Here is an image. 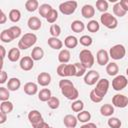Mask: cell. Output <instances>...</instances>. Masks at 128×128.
Here are the masks:
<instances>
[{
	"mask_svg": "<svg viewBox=\"0 0 128 128\" xmlns=\"http://www.w3.org/2000/svg\"><path fill=\"white\" fill-rule=\"evenodd\" d=\"M59 88L61 90V93L68 100H73V101L77 100V98L79 96V92L75 88V86L72 83V81L63 78L62 80L59 81Z\"/></svg>",
	"mask_w": 128,
	"mask_h": 128,
	"instance_id": "6da1fadb",
	"label": "cell"
},
{
	"mask_svg": "<svg viewBox=\"0 0 128 128\" xmlns=\"http://www.w3.org/2000/svg\"><path fill=\"white\" fill-rule=\"evenodd\" d=\"M37 42V36L36 34L29 32V33H25L19 40L18 42V48L21 50H27L28 48H30L31 46H33L35 43Z\"/></svg>",
	"mask_w": 128,
	"mask_h": 128,
	"instance_id": "7a4b0ae2",
	"label": "cell"
},
{
	"mask_svg": "<svg viewBox=\"0 0 128 128\" xmlns=\"http://www.w3.org/2000/svg\"><path fill=\"white\" fill-rule=\"evenodd\" d=\"M79 59H80V63L86 69H90L94 65V62H95V58H94L93 53L88 49H83L80 51Z\"/></svg>",
	"mask_w": 128,
	"mask_h": 128,
	"instance_id": "3957f363",
	"label": "cell"
},
{
	"mask_svg": "<svg viewBox=\"0 0 128 128\" xmlns=\"http://www.w3.org/2000/svg\"><path fill=\"white\" fill-rule=\"evenodd\" d=\"M100 22L108 29H115L118 26V20L115 16H113L111 13H102L100 16Z\"/></svg>",
	"mask_w": 128,
	"mask_h": 128,
	"instance_id": "277c9868",
	"label": "cell"
},
{
	"mask_svg": "<svg viewBox=\"0 0 128 128\" xmlns=\"http://www.w3.org/2000/svg\"><path fill=\"white\" fill-rule=\"evenodd\" d=\"M56 72L60 77L63 78L75 76V66L74 64H60L58 65Z\"/></svg>",
	"mask_w": 128,
	"mask_h": 128,
	"instance_id": "5b68a950",
	"label": "cell"
},
{
	"mask_svg": "<svg viewBox=\"0 0 128 128\" xmlns=\"http://www.w3.org/2000/svg\"><path fill=\"white\" fill-rule=\"evenodd\" d=\"M126 55V49L122 44H116L109 50V56L114 60H121Z\"/></svg>",
	"mask_w": 128,
	"mask_h": 128,
	"instance_id": "8992f818",
	"label": "cell"
},
{
	"mask_svg": "<svg viewBox=\"0 0 128 128\" xmlns=\"http://www.w3.org/2000/svg\"><path fill=\"white\" fill-rule=\"evenodd\" d=\"M109 80L106 78H101L99 79V81L96 83V87L94 88V91L96 92L97 95H99L100 97L104 98V96L107 94L108 89H109Z\"/></svg>",
	"mask_w": 128,
	"mask_h": 128,
	"instance_id": "52a82bcc",
	"label": "cell"
},
{
	"mask_svg": "<svg viewBox=\"0 0 128 128\" xmlns=\"http://www.w3.org/2000/svg\"><path fill=\"white\" fill-rule=\"evenodd\" d=\"M77 8L76 1H65L59 5V11L63 15H72Z\"/></svg>",
	"mask_w": 128,
	"mask_h": 128,
	"instance_id": "ba28073f",
	"label": "cell"
},
{
	"mask_svg": "<svg viewBox=\"0 0 128 128\" xmlns=\"http://www.w3.org/2000/svg\"><path fill=\"white\" fill-rule=\"evenodd\" d=\"M128 84V79L124 75H117L112 80V88L115 91H121L123 90Z\"/></svg>",
	"mask_w": 128,
	"mask_h": 128,
	"instance_id": "9c48e42d",
	"label": "cell"
},
{
	"mask_svg": "<svg viewBox=\"0 0 128 128\" xmlns=\"http://www.w3.org/2000/svg\"><path fill=\"white\" fill-rule=\"evenodd\" d=\"M99 79H100V74L96 70H90L86 72V74L84 75V83L87 84L88 86L95 85L99 81Z\"/></svg>",
	"mask_w": 128,
	"mask_h": 128,
	"instance_id": "30bf717a",
	"label": "cell"
},
{
	"mask_svg": "<svg viewBox=\"0 0 128 128\" xmlns=\"http://www.w3.org/2000/svg\"><path fill=\"white\" fill-rule=\"evenodd\" d=\"M28 120H29V122L33 128H37L38 125L44 121L41 113L38 110H31L28 113Z\"/></svg>",
	"mask_w": 128,
	"mask_h": 128,
	"instance_id": "8fae6325",
	"label": "cell"
},
{
	"mask_svg": "<svg viewBox=\"0 0 128 128\" xmlns=\"http://www.w3.org/2000/svg\"><path fill=\"white\" fill-rule=\"evenodd\" d=\"M112 104L117 108H125L128 105V97L124 94H115L112 98Z\"/></svg>",
	"mask_w": 128,
	"mask_h": 128,
	"instance_id": "7c38bea8",
	"label": "cell"
},
{
	"mask_svg": "<svg viewBox=\"0 0 128 128\" xmlns=\"http://www.w3.org/2000/svg\"><path fill=\"white\" fill-rule=\"evenodd\" d=\"M109 52H107L105 49H100L98 50L97 54H96V60H97V63L100 65V66H104V65H107L109 63Z\"/></svg>",
	"mask_w": 128,
	"mask_h": 128,
	"instance_id": "4fadbf2b",
	"label": "cell"
},
{
	"mask_svg": "<svg viewBox=\"0 0 128 128\" xmlns=\"http://www.w3.org/2000/svg\"><path fill=\"white\" fill-rule=\"evenodd\" d=\"M19 66L23 71H30L34 67V60L31 56H24L20 59Z\"/></svg>",
	"mask_w": 128,
	"mask_h": 128,
	"instance_id": "5bb4252c",
	"label": "cell"
},
{
	"mask_svg": "<svg viewBox=\"0 0 128 128\" xmlns=\"http://www.w3.org/2000/svg\"><path fill=\"white\" fill-rule=\"evenodd\" d=\"M37 83L42 87H46L51 83V75L48 72H41L37 76Z\"/></svg>",
	"mask_w": 128,
	"mask_h": 128,
	"instance_id": "9a60e30c",
	"label": "cell"
},
{
	"mask_svg": "<svg viewBox=\"0 0 128 128\" xmlns=\"http://www.w3.org/2000/svg\"><path fill=\"white\" fill-rule=\"evenodd\" d=\"M27 25H28V28H29L30 30H32V31H37V30H39V29L41 28L42 22H41V20H40L38 17H36V16H31V17L28 19V21H27Z\"/></svg>",
	"mask_w": 128,
	"mask_h": 128,
	"instance_id": "2e32d148",
	"label": "cell"
},
{
	"mask_svg": "<svg viewBox=\"0 0 128 128\" xmlns=\"http://www.w3.org/2000/svg\"><path fill=\"white\" fill-rule=\"evenodd\" d=\"M63 123L67 128H75L77 126L78 119L72 114H67L63 118Z\"/></svg>",
	"mask_w": 128,
	"mask_h": 128,
	"instance_id": "e0dca14e",
	"label": "cell"
},
{
	"mask_svg": "<svg viewBox=\"0 0 128 128\" xmlns=\"http://www.w3.org/2000/svg\"><path fill=\"white\" fill-rule=\"evenodd\" d=\"M81 14L84 18L90 19L95 15V8L90 4H85L81 8Z\"/></svg>",
	"mask_w": 128,
	"mask_h": 128,
	"instance_id": "ac0fdd59",
	"label": "cell"
},
{
	"mask_svg": "<svg viewBox=\"0 0 128 128\" xmlns=\"http://www.w3.org/2000/svg\"><path fill=\"white\" fill-rule=\"evenodd\" d=\"M71 54L68 49H61L59 54H58V61L61 64H67L70 61Z\"/></svg>",
	"mask_w": 128,
	"mask_h": 128,
	"instance_id": "d6986e66",
	"label": "cell"
},
{
	"mask_svg": "<svg viewBox=\"0 0 128 128\" xmlns=\"http://www.w3.org/2000/svg\"><path fill=\"white\" fill-rule=\"evenodd\" d=\"M24 92L27 94V95H35L37 92H38V85L34 82H27L25 85H24Z\"/></svg>",
	"mask_w": 128,
	"mask_h": 128,
	"instance_id": "ffe728a7",
	"label": "cell"
},
{
	"mask_svg": "<svg viewBox=\"0 0 128 128\" xmlns=\"http://www.w3.org/2000/svg\"><path fill=\"white\" fill-rule=\"evenodd\" d=\"M78 43H79V40L72 35H69L64 39V45L68 49H74L75 47H77Z\"/></svg>",
	"mask_w": 128,
	"mask_h": 128,
	"instance_id": "44dd1931",
	"label": "cell"
},
{
	"mask_svg": "<svg viewBox=\"0 0 128 128\" xmlns=\"http://www.w3.org/2000/svg\"><path fill=\"white\" fill-rule=\"evenodd\" d=\"M47 43L54 50H60L63 47V42L57 37H49L47 40Z\"/></svg>",
	"mask_w": 128,
	"mask_h": 128,
	"instance_id": "7402d4cb",
	"label": "cell"
},
{
	"mask_svg": "<svg viewBox=\"0 0 128 128\" xmlns=\"http://www.w3.org/2000/svg\"><path fill=\"white\" fill-rule=\"evenodd\" d=\"M100 113L102 116L105 117H110L114 113V106L111 104H103L100 107Z\"/></svg>",
	"mask_w": 128,
	"mask_h": 128,
	"instance_id": "603a6c76",
	"label": "cell"
},
{
	"mask_svg": "<svg viewBox=\"0 0 128 128\" xmlns=\"http://www.w3.org/2000/svg\"><path fill=\"white\" fill-rule=\"evenodd\" d=\"M44 56V50L40 47V46H36L32 49V52H31V58L34 60V61H39L43 58Z\"/></svg>",
	"mask_w": 128,
	"mask_h": 128,
	"instance_id": "cb8c5ba5",
	"label": "cell"
},
{
	"mask_svg": "<svg viewBox=\"0 0 128 128\" xmlns=\"http://www.w3.org/2000/svg\"><path fill=\"white\" fill-rule=\"evenodd\" d=\"M21 86V81L18 79V78H10L7 82V88L10 90V91H17Z\"/></svg>",
	"mask_w": 128,
	"mask_h": 128,
	"instance_id": "d4e9b609",
	"label": "cell"
},
{
	"mask_svg": "<svg viewBox=\"0 0 128 128\" xmlns=\"http://www.w3.org/2000/svg\"><path fill=\"white\" fill-rule=\"evenodd\" d=\"M20 49L13 47L8 51V59L11 62H17L20 59Z\"/></svg>",
	"mask_w": 128,
	"mask_h": 128,
	"instance_id": "484cf974",
	"label": "cell"
},
{
	"mask_svg": "<svg viewBox=\"0 0 128 128\" xmlns=\"http://www.w3.org/2000/svg\"><path fill=\"white\" fill-rule=\"evenodd\" d=\"M52 97L51 91L48 88H43L38 92V99L42 102H48V100Z\"/></svg>",
	"mask_w": 128,
	"mask_h": 128,
	"instance_id": "4316f807",
	"label": "cell"
},
{
	"mask_svg": "<svg viewBox=\"0 0 128 128\" xmlns=\"http://www.w3.org/2000/svg\"><path fill=\"white\" fill-rule=\"evenodd\" d=\"M106 72L109 76H116L119 72V67L115 62H109L106 65Z\"/></svg>",
	"mask_w": 128,
	"mask_h": 128,
	"instance_id": "83f0119b",
	"label": "cell"
},
{
	"mask_svg": "<svg viewBox=\"0 0 128 128\" xmlns=\"http://www.w3.org/2000/svg\"><path fill=\"white\" fill-rule=\"evenodd\" d=\"M71 30L75 33H80V32H83V30L85 29V24L80 21V20H74L72 23H71Z\"/></svg>",
	"mask_w": 128,
	"mask_h": 128,
	"instance_id": "f1b7e54d",
	"label": "cell"
},
{
	"mask_svg": "<svg viewBox=\"0 0 128 128\" xmlns=\"http://www.w3.org/2000/svg\"><path fill=\"white\" fill-rule=\"evenodd\" d=\"M8 18L13 23L19 22L20 19H21V12H20V10H18V9H12V10H10V12L8 14Z\"/></svg>",
	"mask_w": 128,
	"mask_h": 128,
	"instance_id": "f546056e",
	"label": "cell"
},
{
	"mask_svg": "<svg viewBox=\"0 0 128 128\" xmlns=\"http://www.w3.org/2000/svg\"><path fill=\"white\" fill-rule=\"evenodd\" d=\"M52 9H53V8H52V6H51L50 4L44 3V4L40 5V7H39V9H38L39 15H40L41 17H43V18H46Z\"/></svg>",
	"mask_w": 128,
	"mask_h": 128,
	"instance_id": "4dcf8cb0",
	"label": "cell"
},
{
	"mask_svg": "<svg viewBox=\"0 0 128 128\" xmlns=\"http://www.w3.org/2000/svg\"><path fill=\"white\" fill-rule=\"evenodd\" d=\"M13 108H14L13 103L10 102L9 100H8V101H2L1 104H0V111L4 112V113H6V114L11 113V112L13 111Z\"/></svg>",
	"mask_w": 128,
	"mask_h": 128,
	"instance_id": "1f68e13d",
	"label": "cell"
},
{
	"mask_svg": "<svg viewBox=\"0 0 128 128\" xmlns=\"http://www.w3.org/2000/svg\"><path fill=\"white\" fill-rule=\"evenodd\" d=\"M25 8L29 12H34L39 9V2L37 0H27L25 2Z\"/></svg>",
	"mask_w": 128,
	"mask_h": 128,
	"instance_id": "d6a6232c",
	"label": "cell"
},
{
	"mask_svg": "<svg viewBox=\"0 0 128 128\" xmlns=\"http://www.w3.org/2000/svg\"><path fill=\"white\" fill-rule=\"evenodd\" d=\"M77 119H78V121L79 122H81V123H88L89 122V120L91 119V114H90V112H88V111H85V110H83V111H81V112H79L78 114H77Z\"/></svg>",
	"mask_w": 128,
	"mask_h": 128,
	"instance_id": "836d02e7",
	"label": "cell"
},
{
	"mask_svg": "<svg viewBox=\"0 0 128 128\" xmlns=\"http://www.w3.org/2000/svg\"><path fill=\"white\" fill-rule=\"evenodd\" d=\"M86 28H87V30H88L89 32H91V33H96V32H98L99 29H100V24L98 23L97 20H90V21L88 22V24L86 25Z\"/></svg>",
	"mask_w": 128,
	"mask_h": 128,
	"instance_id": "e575fe53",
	"label": "cell"
},
{
	"mask_svg": "<svg viewBox=\"0 0 128 128\" xmlns=\"http://www.w3.org/2000/svg\"><path fill=\"white\" fill-rule=\"evenodd\" d=\"M113 13H114V15L117 16V17H123V16L126 15L127 12L122 8V6L120 5V3L117 2V3H115V4L113 5Z\"/></svg>",
	"mask_w": 128,
	"mask_h": 128,
	"instance_id": "d590c367",
	"label": "cell"
},
{
	"mask_svg": "<svg viewBox=\"0 0 128 128\" xmlns=\"http://www.w3.org/2000/svg\"><path fill=\"white\" fill-rule=\"evenodd\" d=\"M8 31H9V34H10V36L12 37V39L14 40V39H17L18 37H20V35H21V32H22V30H21V28L19 27V26H11L10 28H8Z\"/></svg>",
	"mask_w": 128,
	"mask_h": 128,
	"instance_id": "8d00e7d4",
	"label": "cell"
},
{
	"mask_svg": "<svg viewBox=\"0 0 128 128\" xmlns=\"http://www.w3.org/2000/svg\"><path fill=\"white\" fill-rule=\"evenodd\" d=\"M74 66H75V76L76 77H81V76H84L86 74V70L87 69L80 62L74 63Z\"/></svg>",
	"mask_w": 128,
	"mask_h": 128,
	"instance_id": "74e56055",
	"label": "cell"
},
{
	"mask_svg": "<svg viewBox=\"0 0 128 128\" xmlns=\"http://www.w3.org/2000/svg\"><path fill=\"white\" fill-rule=\"evenodd\" d=\"M107 124L110 128H120L122 125V122L117 117H110L107 121Z\"/></svg>",
	"mask_w": 128,
	"mask_h": 128,
	"instance_id": "f35d334b",
	"label": "cell"
},
{
	"mask_svg": "<svg viewBox=\"0 0 128 128\" xmlns=\"http://www.w3.org/2000/svg\"><path fill=\"white\" fill-rule=\"evenodd\" d=\"M96 8L98 11L102 13H106L108 10V2L106 0H97L96 1Z\"/></svg>",
	"mask_w": 128,
	"mask_h": 128,
	"instance_id": "ab89813d",
	"label": "cell"
},
{
	"mask_svg": "<svg viewBox=\"0 0 128 128\" xmlns=\"http://www.w3.org/2000/svg\"><path fill=\"white\" fill-rule=\"evenodd\" d=\"M83 108H84V103H83V101H81V100H75V101H73L72 104H71V109H72V111H74V112L79 113V112L83 111Z\"/></svg>",
	"mask_w": 128,
	"mask_h": 128,
	"instance_id": "60d3db41",
	"label": "cell"
},
{
	"mask_svg": "<svg viewBox=\"0 0 128 128\" xmlns=\"http://www.w3.org/2000/svg\"><path fill=\"white\" fill-rule=\"evenodd\" d=\"M79 43L82 46H84V47H89V46L92 45L93 40H92V37L91 36H89V35H83V36L80 37Z\"/></svg>",
	"mask_w": 128,
	"mask_h": 128,
	"instance_id": "b9f144b4",
	"label": "cell"
},
{
	"mask_svg": "<svg viewBox=\"0 0 128 128\" xmlns=\"http://www.w3.org/2000/svg\"><path fill=\"white\" fill-rule=\"evenodd\" d=\"M57 19H58V11L53 8V9L50 11V13L48 14V16L46 17V20H47L48 23L53 24L54 22H56Z\"/></svg>",
	"mask_w": 128,
	"mask_h": 128,
	"instance_id": "7bdbcfd3",
	"label": "cell"
},
{
	"mask_svg": "<svg viewBox=\"0 0 128 128\" xmlns=\"http://www.w3.org/2000/svg\"><path fill=\"white\" fill-rule=\"evenodd\" d=\"M49 31H50L51 37H57V38H58V36L61 34V28H60V26L57 25V24H52V25L50 26Z\"/></svg>",
	"mask_w": 128,
	"mask_h": 128,
	"instance_id": "ee69618b",
	"label": "cell"
},
{
	"mask_svg": "<svg viewBox=\"0 0 128 128\" xmlns=\"http://www.w3.org/2000/svg\"><path fill=\"white\" fill-rule=\"evenodd\" d=\"M0 39H1V41L4 42V43H10L11 41H13L12 37H11L10 34H9L8 29H4V30L1 32V34H0Z\"/></svg>",
	"mask_w": 128,
	"mask_h": 128,
	"instance_id": "f6af8a7d",
	"label": "cell"
},
{
	"mask_svg": "<svg viewBox=\"0 0 128 128\" xmlns=\"http://www.w3.org/2000/svg\"><path fill=\"white\" fill-rule=\"evenodd\" d=\"M47 104H48L49 108H51V109H53V110H54V109H57V108L60 106V100H59L57 97L52 96V97L48 100Z\"/></svg>",
	"mask_w": 128,
	"mask_h": 128,
	"instance_id": "bcb514c9",
	"label": "cell"
},
{
	"mask_svg": "<svg viewBox=\"0 0 128 128\" xmlns=\"http://www.w3.org/2000/svg\"><path fill=\"white\" fill-rule=\"evenodd\" d=\"M10 90L5 87H0V100L2 101H8L10 97Z\"/></svg>",
	"mask_w": 128,
	"mask_h": 128,
	"instance_id": "7dc6e473",
	"label": "cell"
},
{
	"mask_svg": "<svg viewBox=\"0 0 128 128\" xmlns=\"http://www.w3.org/2000/svg\"><path fill=\"white\" fill-rule=\"evenodd\" d=\"M89 97H90V100H91L92 102H94V103H100V102L103 100L102 97H100L99 95L96 94V92L94 91V89L91 90V92H90V94H89Z\"/></svg>",
	"mask_w": 128,
	"mask_h": 128,
	"instance_id": "c3c4849f",
	"label": "cell"
},
{
	"mask_svg": "<svg viewBox=\"0 0 128 128\" xmlns=\"http://www.w3.org/2000/svg\"><path fill=\"white\" fill-rule=\"evenodd\" d=\"M7 80H8L7 72H6V71H4V70L2 69V70H1V73H0V83H1V84H4Z\"/></svg>",
	"mask_w": 128,
	"mask_h": 128,
	"instance_id": "681fc988",
	"label": "cell"
},
{
	"mask_svg": "<svg viewBox=\"0 0 128 128\" xmlns=\"http://www.w3.org/2000/svg\"><path fill=\"white\" fill-rule=\"evenodd\" d=\"M6 21H7V16L2 10H0V24H4Z\"/></svg>",
	"mask_w": 128,
	"mask_h": 128,
	"instance_id": "f907efd6",
	"label": "cell"
},
{
	"mask_svg": "<svg viewBox=\"0 0 128 128\" xmlns=\"http://www.w3.org/2000/svg\"><path fill=\"white\" fill-rule=\"evenodd\" d=\"M119 3H120V5L122 6V8H123L126 12H128V0H120Z\"/></svg>",
	"mask_w": 128,
	"mask_h": 128,
	"instance_id": "816d5d0a",
	"label": "cell"
},
{
	"mask_svg": "<svg viewBox=\"0 0 128 128\" xmlns=\"http://www.w3.org/2000/svg\"><path fill=\"white\" fill-rule=\"evenodd\" d=\"M6 120H7V114L2 112V111H0V124L5 123Z\"/></svg>",
	"mask_w": 128,
	"mask_h": 128,
	"instance_id": "f5cc1de1",
	"label": "cell"
},
{
	"mask_svg": "<svg viewBox=\"0 0 128 128\" xmlns=\"http://www.w3.org/2000/svg\"><path fill=\"white\" fill-rule=\"evenodd\" d=\"M80 128H97L96 124L95 123H92V122H88V123H85L83 124Z\"/></svg>",
	"mask_w": 128,
	"mask_h": 128,
	"instance_id": "db71d44e",
	"label": "cell"
},
{
	"mask_svg": "<svg viewBox=\"0 0 128 128\" xmlns=\"http://www.w3.org/2000/svg\"><path fill=\"white\" fill-rule=\"evenodd\" d=\"M0 50H1V58H2V66H3V61H4V58L6 55V50H5V47L2 45L0 46Z\"/></svg>",
	"mask_w": 128,
	"mask_h": 128,
	"instance_id": "11a10c76",
	"label": "cell"
},
{
	"mask_svg": "<svg viewBox=\"0 0 128 128\" xmlns=\"http://www.w3.org/2000/svg\"><path fill=\"white\" fill-rule=\"evenodd\" d=\"M37 128H50V126L48 125V123H46L45 121H43V122H41V123L38 125Z\"/></svg>",
	"mask_w": 128,
	"mask_h": 128,
	"instance_id": "9f6ffc18",
	"label": "cell"
},
{
	"mask_svg": "<svg viewBox=\"0 0 128 128\" xmlns=\"http://www.w3.org/2000/svg\"><path fill=\"white\" fill-rule=\"evenodd\" d=\"M126 74H127V76H128V67H127V69H126Z\"/></svg>",
	"mask_w": 128,
	"mask_h": 128,
	"instance_id": "6f0895ef",
	"label": "cell"
},
{
	"mask_svg": "<svg viewBox=\"0 0 128 128\" xmlns=\"http://www.w3.org/2000/svg\"><path fill=\"white\" fill-rule=\"evenodd\" d=\"M50 128H53V127H50Z\"/></svg>",
	"mask_w": 128,
	"mask_h": 128,
	"instance_id": "680465c9",
	"label": "cell"
}]
</instances>
